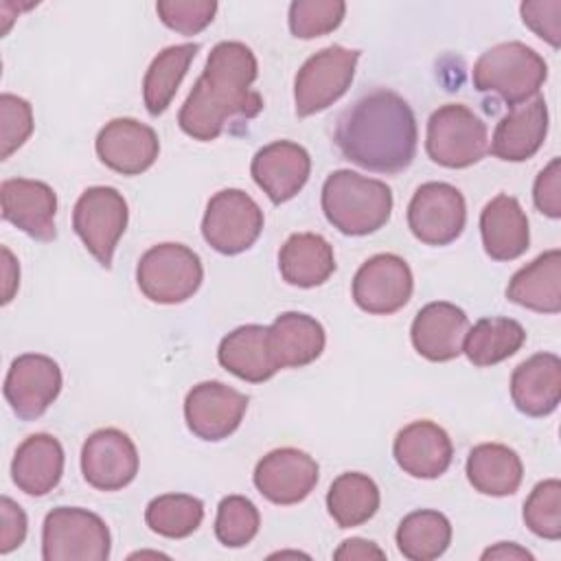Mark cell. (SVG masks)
Wrapping results in <instances>:
<instances>
[{
    "label": "cell",
    "mask_w": 561,
    "mask_h": 561,
    "mask_svg": "<svg viewBox=\"0 0 561 561\" xmlns=\"http://www.w3.org/2000/svg\"><path fill=\"white\" fill-rule=\"evenodd\" d=\"M256 75V57L245 44H215L204 72L180 107V129L199 142H210L224 134L230 121L254 118L263 110L261 94L252 90Z\"/></svg>",
    "instance_id": "obj_1"
},
{
    "label": "cell",
    "mask_w": 561,
    "mask_h": 561,
    "mask_svg": "<svg viewBox=\"0 0 561 561\" xmlns=\"http://www.w3.org/2000/svg\"><path fill=\"white\" fill-rule=\"evenodd\" d=\"M333 140L353 164L394 175L414 160L419 140L416 118L403 96L377 88L340 114Z\"/></svg>",
    "instance_id": "obj_2"
},
{
    "label": "cell",
    "mask_w": 561,
    "mask_h": 561,
    "mask_svg": "<svg viewBox=\"0 0 561 561\" xmlns=\"http://www.w3.org/2000/svg\"><path fill=\"white\" fill-rule=\"evenodd\" d=\"M322 210L327 221L342 234L364 237L388 224L392 191L381 180L337 169L322 184Z\"/></svg>",
    "instance_id": "obj_3"
},
{
    "label": "cell",
    "mask_w": 561,
    "mask_h": 561,
    "mask_svg": "<svg viewBox=\"0 0 561 561\" xmlns=\"http://www.w3.org/2000/svg\"><path fill=\"white\" fill-rule=\"evenodd\" d=\"M548 77L543 57L522 42H502L484 50L473 64V88L482 94H495L504 103L519 105L537 96Z\"/></svg>",
    "instance_id": "obj_4"
},
{
    "label": "cell",
    "mask_w": 561,
    "mask_h": 561,
    "mask_svg": "<svg viewBox=\"0 0 561 561\" xmlns=\"http://www.w3.org/2000/svg\"><path fill=\"white\" fill-rule=\"evenodd\" d=\"M110 548L112 537L107 524L88 508L57 506L44 517V561H105Z\"/></svg>",
    "instance_id": "obj_5"
},
{
    "label": "cell",
    "mask_w": 561,
    "mask_h": 561,
    "mask_svg": "<svg viewBox=\"0 0 561 561\" xmlns=\"http://www.w3.org/2000/svg\"><path fill=\"white\" fill-rule=\"evenodd\" d=\"M425 151L440 167L467 169L489 153L486 125L467 105H440L427 121Z\"/></svg>",
    "instance_id": "obj_6"
},
{
    "label": "cell",
    "mask_w": 561,
    "mask_h": 561,
    "mask_svg": "<svg viewBox=\"0 0 561 561\" xmlns=\"http://www.w3.org/2000/svg\"><path fill=\"white\" fill-rule=\"evenodd\" d=\"M204 267L191 248L182 243H158L149 248L136 267V283L145 298L158 305L188 300L202 285Z\"/></svg>",
    "instance_id": "obj_7"
},
{
    "label": "cell",
    "mask_w": 561,
    "mask_h": 561,
    "mask_svg": "<svg viewBox=\"0 0 561 561\" xmlns=\"http://www.w3.org/2000/svg\"><path fill=\"white\" fill-rule=\"evenodd\" d=\"M359 50L344 46H327L311 55L298 70L294 81V103L298 116H311L346 94L353 83Z\"/></svg>",
    "instance_id": "obj_8"
},
{
    "label": "cell",
    "mask_w": 561,
    "mask_h": 561,
    "mask_svg": "<svg viewBox=\"0 0 561 561\" xmlns=\"http://www.w3.org/2000/svg\"><path fill=\"white\" fill-rule=\"evenodd\" d=\"M127 202L114 186L85 188L72 208L77 237L105 270L112 267L114 250L127 228Z\"/></svg>",
    "instance_id": "obj_9"
},
{
    "label": "cell",
    "mask_w": 561,
    "mask_h": 561,
    "mask_svg": "<svg viewBox=\"0 0 561 561\" xmlns=\"http://www.w3.org/2000/svg\"><path fill=\"white\" fill-rule=\"evenodd\" d=\"M263 230L261 206L241 188H224L215 193L202 219L206 243L219 254H241L254 245Z\"/></svg>",
    "instance_id": "obj_10"
},
{
    "label": "cell",
    "mask_w": 561,
    "mask_h": 561,
    "mask_svg": "<svg viewBox=\"0 0 561 561\" xmlns=\"http://www.w3.org/2000/svg\"><path fill=\"white\" fill-rule=\"evenodd\" d=\"M465 224V197L447 182L421 184L408 204V226L421 243L447 245L462 234Z\"/></svg>",
    "instance_id": "obj_11"
},
{
    "label": "cell",
    "mask_w": 561,
    "mask_h": 561,
    "mask_svg": "<svg viewBox=\"0 0 561 561\" xmlns=\"http://www.w3.org/2000/svg\"><path fill=\"white\" fill-rule=\"evenodd\" d=\"M414 278L410 265L397 254H375L353 276L355 305L373 316H390L403 309L412 296Z\"/></svg>",
    "instance_id": "obj_12"
},
{
    "label": "cell",
    "mask_w": 561,
    "mask_h": 561,
    "mask_svg": "<svg viewBox=\"0 0 561 561\" xmlns=\"http://www.w3.org/2000/svg\"><path fill=\"white\" fill-rule=\"evenodd\" d=\"M4 399L22 421L39 419L61 392L57 362L42 353L15 357L4 377Z\"/></svg>",
    "instance_id": "obj_13"
},
{
    "label": "cell",
    "mask_w": 561,
    "mask_h": 561,
    "mask_svg": "<svg viewBox=\"0 0 561 561\" xmlns=\"http://www.w3.org/2000/svg\"><path fill=\"white\" fill-rule=\"evenodd\" d=\"M248 397L221 381H202L184 399L186 427L202 440H224L243 421Z\"/></svg>",
    "instance_id": "obj_14"
},
{
    "label": "cell",
    "mask_w": 561,
    "mask_h": 561,
    "mask_svg": "<svg viewBox=\"0 0 561 561\" xmlns=\"http://www.w3.org/2000/svg\"><path fill=\"white\" fill-rule=\"evenodd\" d=\"M81 473L99 491L125 489L138 473L134 440L116 427L92 432L81 447Z\"/></svg>",
    "instance_id": "obj_15"
},
{
    "label": "cell",
    "mask_w": 561,
    "mask_h": 561,
    "mask_svg": "<svg viewBox=\"0 0 561 561\" xmlns=\"http://www.w3.org/2000/svg\"><path fill=\"white\" fill-rule=\"evenodd\" d=\"M320 467L302 449L280 447L265 454L254 469V486L274 504H298L318 484Z\"/></svg>",
    "instance_id": "obj_16"
},
{
    "label": "cell",
    "mask_w": 561,
    "mask_h": 561,
    "mask_svg": "<svg viewBox=\"0 0 561 561\" xmlns=\"http://www.w3.org/2000/svg\"><path fill=\"white\" fill-rule=\"evenodd\" d=\"M94 149L107 169L121 175H140L156 162L160 140L153 127L136 118H114L101 127Z\"/></svg>",
    "instance_id": "obj_17"
},
{
    "label": "cell",
    "mask_w": 561,
    "mask_h": 561,
    "mask_svg": "<svg viewBox=\"0 0 561 561\" xmlns=\"http://www.w3.org/2000/svg\"><path fill=\"white\" fill-rule=\"evenodd\" d=\"M250 173L272 204H283L296 197L307 184L311 158L298 142L274 140L254 153Z\"/></svg>",
    "instance_id": "obj_18"
},
{
    "label": "cell",
    "mask_w": 561,
    "mask_h": 561,
    "mask_svg": "<svg viewBox=\"0 0 561 561\" xmlns=\"http://www.w3.org/2000/svg\"><path fill=\"white\" fill-rule=\"evenodd\" d=\"M2 217L37 241H53L57 237L55 215L57 195L39 180L11 178L0 186Z\"/></svg>",
    "instance_id": "obj_19"
},
{
    "label": "cell",
    "mask_w": 561,
    "mask_h": 561,
    "mask_svg": "<svg viewBox=\"0 0 561 561\" xmlns=\"http://www.w3.org/2000/svg\"><path fill=\"white\" fill-rule=\"evenodd\" d=\"M469 331L467 313L445 300L427 302L412 320L410 337L416 353L430 362H449L462 353Z\"/></svg>",
    "instance_id": "obj_20"
},
{
    "label": "cell",
    "mask_w": 561,
    "mask_h": 561,
    "mask_svg": "<svg viewBox=\"0 0 561 561\" xmlns=\"http://www.w3.org/2000/svg\"><path fill=\"white\" fill-rule=\"evenodd\" d=\"M548 134V105L543 96H533L513 105L495 125L489 151L506 162H524L533 158Z\"/></svg>",
    "instance_id": "obj_21"
},
{
    "label": "cell",
    "mask_w": 561,
    "mask_h": 561,
    "mask_svg": "<svg viewBox=\"0 0 561 561\" xmlns=\"http://www.w3.org/2000/svg\"><path fill=\"white\" fill-rule=\"evenodd\" d=\"M392 454L408 476L432 480L449 469L454 447L449 434L440 425L432 421H412L397 434Z\"/></svg>",
    "instance_id": "obj_22"
},
{
    "label": "cell",
    "mask_w": 561,
    "mask_h": 561,
    "mask_svg": "<svg viewBox=\"0 0 561 561\" xmlns=\"http://www.w3.org/2000/svg\"><path fill=\"white\" fill-rule=\"evenodd\" d=\"M511 399L526 416H548L561 401V359L535 353L511 375Z\"/></svg>",
    "instance_id": "obj_23"
},
{
    "label": "cell",
    "mask_w": 561,
    "mask_h": 561,
    "mask_svg": "<svg viewBox=\"0 0 561 561\" xmlns=\"http://www.w3.org/2000/svg\"><path fill=\"white\" fill-rule=\"evenodd\" d=\"M484 252L493 261H513L528 250V217L513 195H495L480 213Z\"/></svg>",
    "instance_id": "obj_24"
},
{
    "label": "cell",
    "mask_w": 561,
    "mask_h": 561,
    "mask_svg": "<svg viewBox=\"0 0 561 561\" xmlns=\"http://www.w3.org/2000/svg\"><path fill=\"white\" fill-rule=\"evenodd\" d=\"M64 473V447L46 432L31 434L20 443L11 460V478L26 495L42 497L50 493Z\"/></svg>",
    "instance_id": "obj_25"
},
{
    "label": "cell",
    "mask_w": 561,
    "mask_h": 561,
    "mask_svg": "<svg viewBox=\"0 0 561 561\" xmlns=\"http://www.w3.org/2000/svg\"><path fill=\"white\" fill-rule=\"evenodd\" d=\"M322 324L300 311H285L267 327V344L274 364L280 368H302L324 351Z\"/></svg>",
    "instance_id": "obj_26"
},
{
    "label": "cell",
    "mask_w": 561,
    "mask_h": 561,
    "mask_svg": "<svg viewBox=\"0 0 561 561\" xmlns=\"http://www.w3.org/2000/svg\"><path fill=\"white\" fill-rule=\"evenodd\" d=\"M506 298L539 313L561 311V252L548 250L513 274Z\"/></svg>",
    "instance_id": "obj_27"
},
{
    "label": "cell",
    "mask_w": 561,
    "mask_h": 561,
    "mask_svg": "<svg viewBox=\"0 0 561 561\" xmlns=\"http://www.w3.org/2000/svg\"><path fill=\"white\" fill-rule=\"evenodd\" d=\"M278 270L283 280L294 287H318L335 272L333 248L322 234L296 232L278 252Z\"/></svg>",
    "instance_id": "obj_28"
},
{
    "label": "cell",
    "mask_w": 561,
    "mask_h": 561,
    "mask_svg": "<svg viewBox=\"0 0 561 561\" xmlns=\"http://www.w3.org/2000/svg\"><path fill=\"white\" fill-rule=\"evenodd\" d=\"M217 359L228 373L250 383L267 381L278 373L267 344V327L261 324H243L230 331L219 342Z\"/></svg>",
    "instance_id": "obj_29"
},
{
    "label": "cell",
    "mask_w": 561,
    "mask_h": 561,
    "mask_svg": "<svg viewBox=\"0 0 561 561\" xmlns=\"http://www.w3.org/2000/svg\"><path fill=\"white\" fill-rule=\"evenodd\" d=\"M471 486L482 495H513L524 478V465L515 449L500 443L476 445L465 465Z\"/></svg>",
    "instance_id": "obj_30"
},
{
    "label": "cell",
    "mask_w": 561,
    "mask_h": 561,
    "mask_svg": "<svg viewBox=\"0 0 561 561\" xmlns=\"http://www.w3.org/2000/svg\"><path fill=\"white\" fill-rule=\"evenodd\" d=\"M197 50L199 46L188 42L169 46L153 57L142 79V101L151 116H160L171 105Z\"/></svg>",
    "instance_id": "obj_31"
},
{
    "label": "cell",
    "mask_w": 561,
    "mask_h": 561,
    "mask_svg": "<svg viewBox=\"0 0 561 561\" xmlns=\"http://www.w3.org/2000/svg\"><path fill=\"white\" fill-rule=\"evenodd\" d=\"M526 342L524 327L513 318H482L465 335L462 353L473 366H493L515 355Z\"/></svg>",
    "instance_id": "obj_32"
},
{
    "label": "cell",
    "mask_w": 561,
    "mask_h": 561,
    "mask_svg": "<svg viewBox=\"0 0 561 561\" xmlns=\"http://www.w3.org/2000/svg\"><path fill=\"white\" fill-rule=\"evenodd\" d=\"M379 486L359 471L340 473L327 491V508L340 528L366 524L379 508Z\"/></svg>",
    "instance_id": "obj_33"
},
{
    "label": "cell",
    "mask_w": 561,
    "mask_h": 561,
    "mask_svg": "<svg viewBox=\"0 0 561 561\" xmlns=\"http://www.w3.org/2000/svg\"><path fill=\"white\" fill-rule=\"evenodd\" d=\"M451 543L449 519L432 508L408 513L397 528V548L405 559L432 561L438 559Z\"/></svg>",
    "instance_id": "obj_34"
},
{
    "label": "cell",
    "mask_w": 561,
    "mask_h": 561,
    "mask_svg": "<svg viewBox=\"0 0 561 561\" xmlns=\"http://www.w3.org/2000/svg\"><path fill=\"white\" fill-rule=\"evenodd\" d=\"M202 519H204L202 500L186 493L158 495L147 504V511H145L147 526L167 539H184L193 535L199 528Z\"/></svg>",
    "instance_id": "obj_35"
},
{
    "label": "cell",
    "mask_w": 561,
    "mask_h": 561,
    "mask_svg": "<svg viewBox=\"0 0 561 561\" xmlns=\"http://www.w3.org/2000/svg\"><path fill=\"white\" fill-rule=\"evenodd\" d=\"M261 526L259 508L243 495H228L217 506L215 535L226 548H243L250 543Z\"/></svg>",
    "instance_id": "obj_36"
},
{
    "label": "cell",
    "mask_w": 561,
    "mask_h": 561,
    "mask_svg": "<svg viewBox=\"0 0 561 561\" xmlns=\"http://www.w3.org/2000/svg\"><path fill=\"white\" fill-rule=\"evenodd\" d=\"M524 522L537 537L550 541L561 537V482L557 478L535 484L524 502Z\"/></svg>",
    "instance_id": "obj_37"
},
{
    "label": "cell",
    "mask_w": 561,
    "mask_h": 561,
    "mask_svg": "<svg viewBox=\"0 0 561 561\" xmlns=\"http://www.w3.org/2000/svg\"><path fill=\"white\" fill-rule=\"evenodd\" d=\"M346 13L342 0H296L289 4V31L298 39H313L335 31Z\"/></svg>",
    "instance_id": "obj_38"
},
{
    "label": "cell",
    "mask_w": 561,
    "mask_h": 561,
    "mask_svg": "<svg viewBox=\"0 0 561 561\" xmlns=\"http://www.w3.org/2000/svg\"><path fill=\"white\" fill-rule=\"evenodd\" d=\"M156 11L162 24L169 26L171 31L182 35H197L213 22L217 13V2L215 0H160L156 2Z\"/></svg>",
    "instance_id": "obj_39"
},
{
    "label": "cell",
    "mask_w": 561,
    "mask_h": 561,
    "mask_svg": "<svg viewBox=\"0 0 561 561\" xmlns=\"http://www.w3.org/2000/svg\"><path fill=\"white\" fill-rule=\"evenodd\" d=\"M0 121H2L0 158L7 160L33 134V107L26 99L7 92L0 96Z\"/></svg>",
    "instance_id": "obj_40"
},
{
    "label": "cell",
    "mask_w": 561,
    "mask_h": 561,
    "mask_svg": "<svg viewBox=\"0 0 561 561\" xmlns=\"http://www.w3.org/2000/svg\"><path fill=\"white\" fill-rule=\"evenodd\" d=\"M519 13L524 24L552 48L561 44V0H533L522 2Z\"/></svg>",
    "instance_id": "obj_41"
},
{
    "label": "cell",
    "mask_w": 561,
    "mask_h": 561,
    "mask_svg": "<svg viewBox=\"0 0 561 561\" xmlns=\"http://www.w3.org/2000/svg\"><path fill=\"white\" fill-rule=\"evenodd\" d=\"M533 202L539 213L550 219L561 217V160L552 158L543 167L533 186Z\"/></svg>",
    "instance_id": "obj_42"
},
{
    "label": "cell",
    "mask_w": 561,
    "mask_h": 561,
    "mask_svg": "<svg viewBox=\"0 0 561 561\" xmlns=\"http://www.w3.org/2000/svg\"><path fill=\"white\" fill-rule=\"evenodd\" d=\"M0 552L7 554L24 543L26 537V515L11 497L2 495L0 500Z\"/></svg>",
    "instance_id": "obj_43"
},
{
    "label": "cell",
    "mask_w": 561,
    "mask_h": 561,
    "mask_svg": "<svg viewBox=\"0 0 561 561\" xmlns=\"http://www.w3.org/2000/svg\"><path fill=\"white\" fill-rule=\"evenodd\" d=\"M335 559H383L386 552L366 539L353 537V539H344L342 546L333 552Z\"/></svg>",
    "instance_id": "obj_44"
},
{
    "label": "cell",
    "mask_w": 561,
    "mask_h": 561,
    "mask_svg": "<svg viewBox=\"0 0 561 561\" xmlns=\"http://www.w3.org/2000/svg\"><path fill=\"white\" fill-rule=\"evenodd\" d=\"M2 256H4V267H2V272H4L2 305H7V302L13 298L15 289H18V283H20V267H18V263H15L13 254L9 252V248H2Z\"/></svg>",
    "instance_id": "obj_45"
},
{
    "label": "cell",
    "mask_w": 561,
    "mask_h": 561,
    "mask_svg": "<svg viewBox=\"0 0 561 561\" xmlns=\"http://www.w3.org/2000/svg\"><path fill=\"white\" fill-rule=\"evenodd\" d=\"M482 559H533V554L526 548H519L513 541H500L497 546L482 552Z\"/></svg>",
    "instance_id": "obj_46"
}]
</instances>
